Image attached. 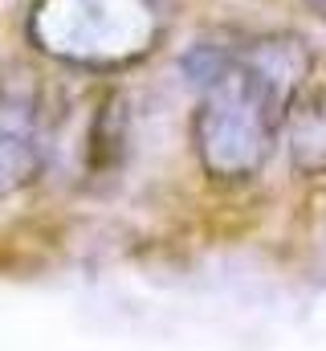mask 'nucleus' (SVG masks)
<instances>
[{
  "instance_id": "f257e3e1",
  "label": "nucleus",
  "mask_w": 326,
  "mask_h": 351,
  "mask_svg": "<svg viewBox=\"0 0 326 351\" xmlns=\"http://www.w3.org/2000/svg\"><path fill=\"white\" fill-rule=\"evenodd\" d=\"M310 74L306 41L261 37L208 74L200 106V160L216 180H249L265 168L277 127Z\"/></svg>"
},
{
  "instance_id": "f03ea898",
  "label": "nucleus",
  "mask_w": 326,
  "mask_h": 351,
  "mask_svg": "<svg viewBox=\"0 0 326 351\" xmlns=\"http://www.w3.org/2000/svg\"><path fill=\"white\" fill-rule=\"evenodd\" d=\"M290 131V156L294 168L302 176H323L326 172V86H314L294 98L286 114Z\"/></svg>"
},
{
  "instance_id": "7ed1b4c3",
  "label": "nucleus",
  "mask_w": 326,
  "mask_h": 351,
  "mask_svg": "<svg viewBox=\"0 0 326 351\" xmlns=\"http://www.w3.org/2000/svg\"><path fill=\"white\" fill-rule=\"evenodd\" d=\"M310 8H314V12H318V16L326 21V0H310Z\"/></svg>"
}]
</instances>
